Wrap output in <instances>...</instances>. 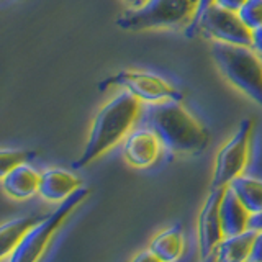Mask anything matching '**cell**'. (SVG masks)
<instances>
[{"instance_id": "obj_6", "label": "cell", "mask_w": 262, "mask_h": 262, "mask_svg": "<svg viewBox=\"0 0 262 262\" xmlns=\"http://www.w3.org/2000/svg\"><path fill=\"white\" fill-rule=\"evenodd\" d=\"M185 35L193 38L195 35H203L211 41L237 46L252 48V30L244 25L236 12L221 8L216 4L210 5L199 20L185 28Z\"/></svg>"}, {"instance_id": "obj_12", "label": "cell", "mask_w": 262, "mask_h": 262, "mask_svg": "<svg viewBox=\"0 0 262 262\" xmlns=\"http://www.w3.org/2000/svg\"><path fill=\"white\" fill-rule=\"evenodd\" d=\"M220 218H221V228H223L225 237L241 234L249 229L251 213L229 187L225 188L223 199H221Z\"/></svg>"}, {"instance_id": "obj_21", "label": "cell", "mask_w": 262, "mask_h": 262, "mask_svg": "<svg viewBox=\"0 0 262 262\" xmlns=\"http://www.w3.org/2000/svg\"><path fill=\"white\" fill-rule=\"evenodd\" d=\"M248 2V0H215V4L221 8H226V10H231V12H239L241 7Z\"/></svg>"}, {"instance_id": "obj_19", "label": "cell", "mask_w": 262, "mask_h": 262, "mask_svg": "<svg viewBox=\"0 0 262 262\" xmlns=\"http://www.w3.org/2000/svg\"><path fill=\"white\" fill-rule=\"evenodd\" d=\"M239 18L251 30L262 27V0H248L237 12Z\"/></svg>"}, {"instance_id": "obj_13", "label": "cell", "mask_w": 262, "mask_h": 262, "mask_svg": "<svg viewBox=\"0 0 262 262\" xmlns=\"http://www.w3.org/2000/svg\"><path fill=\"white\" fill-rule=\"evenodd\" d=\"M39 180H41L39 172L36 169H33L30 164H23V166L8 170L7 174L2 176V188L12 199L25 200L38 193Z\"/></svg>"}, {"instance_id": "obj_10", "label": "cell", "mask_w": 262, "mask_h": 262, "mask_svg": "<svg viewBox=\"0 0 262 262\" xmlns=\"http://www.w3.org/2000/svg\"><path fill=\"white\" fill-rule=\"evenodd\" d=\"M162 143L151 128H135L123 141V158L129 166L144 169L158 161Z\"/></svg>"}, {"instance_id": "obj_9", "label": "cell", "mask_w": 262, "mask_h": 262, "mask_svg": "<svg viewBox=\"0 0 262 262\" xmlns=\"http://www.w3.org/2000/svg\"><path fill=\"white\" fill-rule=\"evenodd\" d=\"M225 188H210V193L205 200L199 216V248L200 259H207L216 251L223 241V228L220 218V205L223 199Z\"/></svg>"}, {"instance_id": "obj_4", "label": "cell", "mask_w": 262, "mask_h": 262, "mask_svg": "<svg viewBox=\"0 0 262 262\" xmlns=\"http://www.w3.org/2000/svg\"><path fill=\"white\" fill-rule=\"evenodd\" d=\"M199 0H147L138 8H128L117 18V27L126 31H149L188 27L196 13Z\"/></svg>"}, {"instance_id": "obj_16", "label": "cell", "mask_w": 262, "mask_h": 262, "mask_svg": "<svg viewBox=\"0 0 262 262\" xmlns=\"http://www.w3.org/2000/svg\"><path fill=\"white\" fill-rule=\"evenodd\" d=\"M43 216H21L12 221H7L0 228V256L7 259L15 251L16 246L25 237L30 229L35 226Z\"/></svg>"}, {"instance_id": "obj_15", "label": "cell", "mask_w": 262, "mask_h": 262, "mask_svg": "<svg viewBox=\"0 0 262 262\" xmlns=\"http://www.w3.org/2000/svg\"><path fill=\"white\" fill-rule=\"evenodd\" d=\"M254 237H256V231L254 229H248L241 234L236 236H228L223 237V241L215 251L216 262H248Z\"/></svg>"}, {"instance_id": "obj_7", "label": "cell", "mask_w": 262, "mask_h": 262, "mask_svg": "<svg viewBox=\"0 0 262 262\" xmlns=\"http://www.w3.org/2000/svg\"><path fill=\"white\" fill-rule=\"evenodd\" d=\"M254 133V120L244 118L234 135L220 147L213 166L211 188H226L234 179L244 176L249 164L251 139Z\"/></svg>"}, {"instance_id": "obj_2", "label": "cell", "mask_w": 262, "mask_h": 262, "mask_svg": "<svg viewBox=\"0 0 262 262\" xmlns=\"http://www.w3.org/2000/svg\"><path fill=\"white\" fill-rule=\"evenodd\" d=\"M143 102L126 90H121L97 112L90 126L84 149L74 167H85L112 147L125 141L141 118Z\"/></svg>"}, {"instance_id": "obj_20", "label": "cell", "mask_w": 262, "mask_h": 262, "mask_svg": "<svg viewBox=\"0 0 262 262\" xmlns=\"http://www.w3.org/2000/svg\"><path fill=\"white\" fill-rule=\"evenodd\" d=\"M248 262H262V231H256V237H254L252 251Z\"/></svg>"}, {"instance_id": "obj_8", "label": "cell", "mask_w": 262, "mask_h": 262, "mask_svg": "<svg viewBox=\"0 0 262 262\" xmlns=\"http://www.w3.org/2000/svg\"><path fill=\"white\" fill-rule=\"evenodd\" d=\"M110 87H121V90H126L143 103H161L169 100L180 102L184 97L182 92L169 80L147 71H120L98 84L100 90Z\"/></svg>"}, {"instance_id": "obj_26", "label": "cell", "mask_w": 262, "mask_h": 262, "mask_svg": "<svg viewBox=\"0 0 262 262\" xmlns=\"http://www.w3.org/2000/svg\"><path fill=\"white\" fill-rule=\"evenodd\" d=\"M125 2L128 4L129 8H138V7L144 5V4L147 2V0H125Z\"/></svg>"}, {"instance_id": "obj_27", "label": "cell", "mask_w": 262, "mask_h": 262, "mask_svg": "<svg viewBox=\"0 0 262 262\" xmlns=\"http://www.w3.org/2000/svg\"><path fill=\"white\" fill-rule=\"evenodd\" d=\"M202 262H216V257H215V252L211 254V256H208L207 259H203Z\"/></svg>"}, {"instance_id": "obj_1", "label": "cell", "mask_w": 262, "mask_h": 262, "mask_svg": "<svg viewBox=\"0 0 262 262\" xmlns=\"http://www.w3.org/2000/svg\"><path fill=\"white\" fill-rule=\"evenodd\" d=\"M139 123L158 135L162 147L180 156L203 152L210 133L180 102L144 103Z\"/></svg>"}, {"instance_id": "obj_17", "label": "cell", "mask_w": 262, "mask_h": 262, "mask_svg": "<svg viewBox=\"0 0 262 262\" xmlns=\"http://www.w3.org/2000/svg\"><path fill=\"white\" fill-rule=\"evenodd\" d=\"M237 195V199L249 210L251 215L262 211V179L241 176L228 185Z\"/></svg>"}, {"instance_id": "obj_23", "label": "cell", "mask_w": 262, "mask_h": 262, "mask_svg": "<svg viewBox=\"0 0 262 262\" xmlns=\"http://www.w3.org/2000/svg\"><path fill=\"white\" fill-rule=\"evenodd\" d=\"M131 262H162L158 256H154V254L147 249V251H143V252H139L138 256L131 260Z\"/></svg>"}, {"instance_id": "obj_22", "label": "cell", "mask_w": 262, "mask_h": 262, "mask_svg": "<svg viewBox=\"0 0 262 262\" xmlns=\"http://www.w3.org/2000/svg\"><path fill=\"white\" fill-rule=\"evenodd\" d=\"M252 49L262 57V27L252 30Z\"/></svg>"}, {"instance_id": "obj_3", "label": "cell", "mask_w": 262, "mask_h": 262, "mask_svg": "<svg viewBox=\"0 0 262 262\" xmlns=\"http://www.w3.org/2000/svg\"><path fill=\"white\" fill-rule=\"evenodd\" d=\"M211 57L223 77L262 108V57L249 46L211 43Z\"/></svg>"}, {"instance_id": "obj_11", "label": "cell", "mask_w": 262, "mask_h": 262, "mask_svg": "<svg viewBox=\"0 0 262 262\" xmlns=\"http://www.w3.org/2000/svg\"><path fill=\"white\" fill-rule=\"evenodd\" d=\"M80 179L71 170L51 167L41 172L39 196L48 202H64L80 188Z\"/></svg>"}, {"instance_id": "obj_5", "label": "cell", "mask_w": 262, "mask_h": 262, "mask_svg": "<svg viewBox=\"0 0 262 262\" xmlns=\"http://www.w3.org/2000/svg\"><path fill=\"white\" fill-rule=\"evenodd\" d=\"M90 190L87 187H80L76 193H72L69 199L59 203L51 215L43 216L38 223L33 226L30 231L25 234V237L16 246L15 251L7 257V262H38L39 257L46 251L49 241L53 239L57 229L66 220L69 218L71 213L76 210L79 205L89 196Z\"/></svg>"}, {"instance_id": "obj_18", "label": "cell", "mask_w": 262, "mask_h": 262, "mask_svg": "<svg viewBox=\"0 0 262 262\" xmlns=\"http://www.w3.org/2000/svg\"><path fill=\"white\" fill-rule=\"evenodd\" d=\"M35 152L25 151V149H2L0 152V174H7L8 170H12L23 164H28Z\"/></svg>"}, {"instance_id": "obj_14", "label": "cell", "mask_w": 262, "mask_h": 262, "mask_svg": "<svg viewBox=\"0 0 262 262\" xmlns=\"http://www.w3.org/2000/svg\"><path fill=\"white\" fill-rule=\"evenodd\" d=\"M149 249L162 262H177L184 254V233L179 225L156 234L149 243Z\"/></svg>"}, {"instance_id": "obj_24", "label": "cell", "mask_w": 262, "mask_h": 262, "mask_svg": "<svg viewBox=\"0 0 262 262\" xmlns=\"http://www.w3.org/2000/svg\"><path fill=\"white\" fill-rule=\"evenodd\" d=\"M249 229H254V231H262V211L251 215V220H249Z\"/></svg>"}, {"instance_id": "obj_25", "label": "cell", "mask_w": 262, "mask_h": 262, "mask_svg": "<svg viewBox=\"0 0 262 262\" xmlns=\"http://www.w3.org/2000/svg\"><path fill=\"white\" fill-rule=\"evenodd\" d=\"M213 4H215V0H199V7H196V13H195V18H193V21L195 20H199V16L205 12V10H207V8L210 7V5H213ZM192 21V23H193ZM190 23V25H192Z\"/></svg>"}]
</instances>
